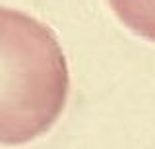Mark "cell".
Returning <instances> with one entry per match:
<instances>
[{
    "label": "cell",
    "instance_id": "cell-1",
    "mask_svg": "<svg viewBox=\"0 0 155 149\" xmlns=\"http://www.w3.org/2000/svg\"><path fill=\"white\" fill-rule=\"evenodd\" d=\"M70 93L56 33L35 16L0 6V143L21 145L56 124Z\"/></svg>",
    "mask_w": 155,
    "mask_h": 149
},
{
    "label": "cell",
    "instance_id": "cell-2",
    "mask_svg": "<svg viewBox=\"0 0 155 149\" xmlns=\"http://www.w3.org/2000/svg\"><path fill=\"white\" fill-rule=\"evenodd\" d=\"M134 35L155 43V0H105Z\"/></svg>",
    "mask_w": 155,
    "mask_h": 149
}]
</instances>
